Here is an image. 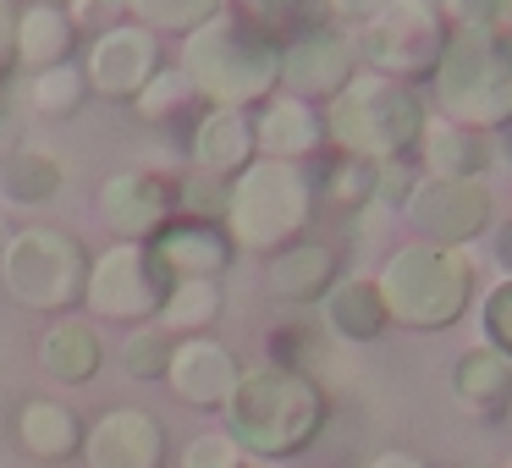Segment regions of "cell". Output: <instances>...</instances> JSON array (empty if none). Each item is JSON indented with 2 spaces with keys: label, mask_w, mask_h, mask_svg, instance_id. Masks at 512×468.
<instances>
[{
  "label": "cell",
  "mask_w": 512,
  "mask_h": 468,
  "mask_svg": "<svg viewBox=\"0 0 512 468\" xmlns=\"http://www.w3.org/2000/svg\"><path fill=\"white\" fill-rule=\"evenodd\" d=\"M226 435L254 457H292L320 435L325 424V397L303 369L265 364L243 369L232 402H226Z\"/></svg>",
  "instance_id": "obj_1"
},
{
  "label": "cell",
  "mask_w": 512,
  "mask_h": 468,
  "mask_svg": "<svg viewBox=\"0 0 512 468\" xmlns=\"http://www.w3.org/2000/svg\"><path fill=\"white\" fill-rule=\"evenodd\" d=\"M182 72H188L193 94L210 105H254L281 83V45L237 12H215L204 28L182 39Z\"/></svg>",
  "instance_id": "obj_2"
},
{
  "label": "cell",
  "mask_w": 512,
  "mask_h": 468,
  "mask_svg": "<svg viewBox=\"0 0 512 468\" xmlns=\"http://www.w3.org/2000/svg\"><path fill=\"white\" fill-rule=\"evenodd\" d=\"M309 215H314V182L298 171V160L254 155L232 177V193H226V237L237 248L276 254V248L298 243Z\"/></svg>",
  "instance_id": "obj_3"
},
{
  "label": "cell",
  "mask_w": 512,
  "mask_h": 468,
  "mask_svg": "<svg viewBox=\"0 0 512 468\" xmlns=\"http://www.w3.org/2000/svg\"><path fill=\"white\" fill-rule=\"evenodd\" d=\"M325 133L353 160H397L424 138V105L413 89L380 72H358L325 111Z\"/></svg>",
  "instance_id": "obj_4"
},
{
  "label": "cell",
  "mask_w": 512,
  "mask_h": 468,
  "mask_svg": "<svg viewBox=\"0 0 512 468\" xmlns=\"http://www.w3.org/2000/svg\"><path fill=\"white\" fill-rule=\"evenodd\" d=\"M435 94L441 111L463 127L512 122V39L457 28L435 61Z\"/></svg>",
  "instance_id": "obj_5"
},
{
  "label": "cell",
  "mask_w": 512,
  "mask_h": 468,
  "mask_svg": "<svg viewBox=\"0 0 512 468\" xmlns=\"http://www.w3.org/2000/svg\"><path fill=\"white\" fill-rule=\"evenodd\" d=\"M83 281H89V254L61 226H23L0 243V287L23 309H78Z\"/></svg>",
  "instance_id": "obj_6"
},
{
  "label": "cell",
  "mask_w": 512,
  "mask_h": 468,
  "mask_svg": "<svg viewBox=\"0 0 512 468\" xmlns=\"http://www.w3.org/2000/svg\"><path fill=\"white\" fill-rule=\"evenodd\" d=\"M375 287L386 298L391 320L413 325V331H446L468 309V265L452 248H435V243L397 248Z\"/></svg>",
  "instance_id": "obj_7"
},
{
  "label": "cell",
  "mask_w": 512,
  "mask_h": 468,
  "mask_svg": "<svg viewBox=\"0 0 512 468\" xmlns=\"http://www.w3.org/2000/svg\"><path fill=\"white\" fill-rule=\"evenodd\" d=\"M171 292V270L155 259L149 243H111L105 254L89 259V281H83V303L94 309V320H122L144 325L160 314Z\"/></svg>",
  "instance_id": "obj_8"
},
{
  "label": "cell",
  "mask_w": 512,
  "mask_h": 468,
  "mask_svg": "<svg viewBox=\"0 0 512 468\" xmlns=\"http://www.w3.org/2000/svg\"><path fill=\"white\" fill-rule=\"evenodd\" d=\"M353 50L380 78H413V72L435 67L446 50L441 12H435L430 0H391L375 23H364L353 34Z\"/></svg>",
  "instance_id": "obj_9"
},
{
  "label": "cell",
  "mask_w": 512,
  "mask_h": 468,
  "mask_svg": "<svg viewBox=\"0 0 512 468\" xmlns=\"http://www.w3.org/2000/svg\"><path fill=\"white\" fill-rule=\"evenodd\" d=\"M160 72V34H149L144 23H111L105 34H94L89 61H83V78H89L94 100H116L133 105L149 89V78Z\"/></svg>",
  "instance_id": "obj_10"
},
{
  "label": "cell",
  "mask_w": 512,
  "mask_h": 468,
  "mask_svg": "<svg viewBox=\"0 0 512 468\" xmlns=\"http://www.w3.org/2000/svg\"><path fill=\"white\" fill-rule=\"evenodd\" d=\"M408 221L419 226V237H424V243H435V248L474 243V237L490 226V188L479 177H430V182H413Z\"/></svg>",
  "instance_id": "obj_11"
},
{
  "label": "cell",
  "mask_w": 512,
  "mask_h": 468,
  "mask_svg": "<svg viewBox=\"0 0 512 468\" xmlns=\"http://www.w3.org/2000/svg\"><path fill=\"white\" fill-rule=\"evenodd\" d=\"M353 78H358V50L336 28H309V34L287 39V50H281V89H292V100H336Z\"/></svg>",
  "instance_id": "obj_12"
},
{
  "label": "cell",
  "mask_w": 512,
  "mask_h": 468,
  "mask_svg": "<svg viewBox=\"0 0 512 468\" xmlns=\"http://www.w3.org/2000/svg\"><path fill=\"white\" fill-rule=\"evenodd\" d=\"M171 210H177V188L144 166L116 171L100 188V215L111 221L116 243H155L171 226Z\"/></svg>",
  "instance_id": "obj_13"
},
{
  "label": "cell",
  "mask_w": 512,
  "mask_h": 468,
  "mask_svg": "<svg viewBox=\"0 0 512 468\" xmlns=\"http://www.w3.org/2000/svg\"><path fill=\"white\" fill-rule=\"evenodd\" d=\"M83 468H166V430L149 408H111L83 430Z\"/></svg>",
  "instance_id": "obj_14"
},
{
  "label": "cell",
  "mask_w": 512,
  "mask_h": 468,
  "mask_svg": "<svg viewBox=\"0 0 512 468\" xmlns=\"http://www.w3.org/2000/svg\"><path fill=\"white\" fill-rule=\"evenodd\" d=\"M237 380H243V369H237V358H232L226 342H215L210 331L204 336H177L166 386L177 391L188 408H226L232 391H237Z\"/></svg>",
  "instance_id": "obj_15"
},
{
  "label": "cell",
  "mask_w": 512,
  "mask_h": 468,
  "mask_svg": "<svg viewBox=\"0 0 512 468\" xmlns=\"http://www.w3.org/2000/svg\"><path fill=\"white\" fill-rule=\"evenodd\" d=\"M254 122L248 111L237 105H210L193 127V166L199 171H215V177H237V171L254 160Z\"/></svg>",
  "instance_id": "obj_16"
},
{
  "label": "cell",
  "mask_w": 512,
  "mask_h": 468,
  "mask_svg": "<svg viewBox=\"0 0 512 468\" xmlns=\"http://www.w3.org/2000/svg\"><path fill=\"white\" fill-rule=\"evenodd\" d=\"M452 397H457V408L474 413V419H501V413H512V358L496 353V347L463 353L452 369Z\"/></svg>",
  "instance_id": "obj_17"
},
{
  "label": "cell",
  "mask_w": 512,
  "mask_h": 468,
  "mask_svg": "<svg viewBox=\"0 0 512 468\" xmlns=\"http://www.w3.org/2000/svg\"><path fill=\"white\" fill-rule=\"evenodd\" d=\"M320 138H325V122L314 116L309 100H292V94L265 100V111L254 122V149L265 160H303L320 149Z\"/></svg>",
  "instance_id": "obj_18"
},
{
  "label": "cell",
  "mask_w": 512,
  "mask_h": 468,
  "mask_svg": "<svg viewBox=\"0 0 512 468\" xmlns=\"http://www.w3.org/2000/svg\"><path fill=\"white\" fill-rule=\"evenodd\" d=\"M155 259L171 270V281L221 276L226 259H232V237H226L215 221H182V226H166V232L155 237Z\"/></svg>",
  "instance_id": "obj_19"
},
{
  "label": "cell",
  "mask_w": 512,
  "mask_h": 468,
  "mask_svg": "<svg viewBox=\"0 0 512 468\" xmlns=\"http://www.w3.org/2000/svg\"><path fill=\"white\" fill-rule=\"evenodd\" d=\"M105 364V342L89 320H56L39 336V369L61 386H89Z\"/></svg>",
  "instance_id": "obj_20"
},
{
  "label": "cell",
  "mask_w": 512,
  "mask_h": 468,
  "mask_svg": "<svg viewBox=\"0 0 512 468\" xmlns=\"http://www.w3.org/2000/svg\"><path fill=\"white\" fill-rule=\"evenodd\" d=\"M17 441L39 463H67V457L83 452V419L56 397H34L17 413Z\"/></svg>",
  "instance_id": "obj_21"
},
{
  "label": "cell",
  "mask_w": 512,
  "mask_h": 468,
  "mask_svg": "<svg viewBox=\"0 0 512 468\" xmlns=\"http://www.w3.org/2000/svg\"><path fill=\"white\" fill-rule=\"evenodd\" d=\"M265 281L281 303H314L336 287V254L325 243H287L276 248Z\"/></svg>",
  "instance_id": "obj_22"
},
{
  "label": "cell",
  "mask_w": 512,
  "mask_h": 468,
  "mask_svg": "<svg viewBox=\"0 0 512 468\" xmlns=\"http://www.w3.org/2000/svg\"><path fill=\"white\" fill-rule=\"evenodd\" d=\"M72 45H78V28H72L67 6L34 0V6L17 12V67H28V72L61 67L72 56Z\"/></svg>",
  "instance_id": "obj_23"
},
{
  "label": "cell",
  "mask_w": 512,
  "mask_h": 468,
  "mask_svg": "<svg viewBox=\"0 0 512 468\" xmlns=\"http://www.w3.org/2000/svg\"><path fill=\"white\" fill-rule=\"evenodd\" d=\"M320 303H325V325H331V336H342V342H375V336L391 325L380 287H375V281H364V276L336 281Z\"/></svg>",
  "instance_id": "obj_24"
},
{
  "label": "cell",
  "mask_w": 512,
  "mask_h": 468,
  "mask_svg": "<svg viewBox=\"0 0 512 468\" xmlns=\"http://www.w3.org/2000/svg\"><path fill=\"white\" fill-rule=\"evenodd\" d=\"M61 193V160L45 149H17L6 166H0V199L12 210H45Z\"/></svg>",
  "instance_id": "obj_25"
},
{
  "label": "cell",
  "mask_w": 512,
  "mask_h": 468,
  "mask_svg": "<svg viewBox=\"0 0 512 468\" xmlns=\"http://www.w3.org/2000/svg\"><path fill=\"white\" fill-rule=\"evenodd\" d=\"M221 303L226 298H221V281L215 276H182V281H171V292H166L155 320L166 325L171 336H204L221 320Z\"/></svg>",
  "instance_id": "obj_26"
},
{
  "label": "cell",
  "mask_w": 512,
  "mask_h": 468,
  "mask_svg": "<svg viewBox=\"0 0 512 468\" xmlns=\"http://www.w3.org/2000/svg\"><path fill=\"white\" fill-rule=\"evenodd\" d=\"M424 166L430 177H479L485 166V144L468 127H446V122H424Z\"/></svg>",
  "instance_id": "obj_27"
},
{
  "label": "cell",
  "mask_w": 512,
  "mask_h": 468,
  "mask_svg": "<svg viewBox=\"0 0 512 468\" xmlns=\"http://www.w3.org/2000/svg\"><path fill=\"white\" fill-rule=\"evenodd\" d=\"M215 12H226V0H122L127 23H144L149 34H182L204 28Z\"/></svg>",
  "instance_id": "obj_28"
},
{
  "label": "cell",
  "mask_w": 512,
  "mask_h": 468,
  "mask_svg": "<svg viewBox=\"0 0 512 468\" xmlns=\"http://www.w3.org/2000/svg\"><path fill=\"white\" fill-rule=\"evenodd\" d=\"M83 100H89V78H83V67H72V61L45 67V72H34V78H28V105H34L39 116H50V122L78 116Z\"/></svg>",
  "instance_id": "obj_29"
},
{
  "label": "cell",
  "mask_w": 512,
  "mask_h": 468,
  "mask_svg": "<svg viewBox=\"0 0 512 468\" xmlns=\"http://www.w3.org/2000/svg\"><path fill=\"white\" fill-rule=\"evenodd\" d=\"M171 347H177V336H171L160 320H144V325H138V331L122 342V369H127L133 380H166Z\"/></svg>",
  "instance_id": "obj_30"
},
{
  "label": "cell",
  "mask_w": 512,
  "mask_h": 468,
  "mask_svg": "<svg viewBox=\"0 0 512 468\" xmlns=\"http://www.w3.org/2000/svg\"><path fill=\"white\" fill-rule=\"evenodd\" d=\"M226 193H232V177H215V171L182 177V188H177L182 221H226Z\"/></svg>",
  "instance_id": "obj_31"
},
{
  "label": "cell",
  "mask_w": 512,
  "mask_h": 468,
  "mask_svg": "<svg viewBox=\"0 0 512 468\" xmlns=\"http://www.w3.org/2000/svg\"><path fill=\"white\" fill-rule=\"evenodd\" d=\"M320 12H325V0H254V12H248V17H254L270 39H276V34L298 39V34H309V28H320V23H314Z\"/></svg>",
  "instance_id": "obj_32"
},
{
  "label": "cell",
  "mask_w": 512,
  "mask_h": 468,
  "mask_svg": "<svg viewBox=\"0 0 512 468\" xmlns=\"http://www.w3.org/2000/svg\"><path fill=\"white\" fill-rule=\"evenodd\" d=\"M193 100V83H188V72L182 67H160L155 78H149V89L138 94V116H144V122H166L171 111H177V105H188Z\"/></svg>",
  "instance_id": "obj_33"
},
{
  "label": "cell",
  "mask_w": 512,
  "mask_h": 468,
  "mask_svg": "<svg viewBox=\"0 0 512 468\" xmlns=\"http://www.w3.org/2000/svg\"><path fill=\"white\" fill-rule=\"evenodd\" d=\"M182 468H243V446H237L226 430H204V435L188 441Z\"/></svg>",
  "instance_id": "obj_34"
},
{
  "label": "cell",
  "mask_w": 512,
  "mask_h": 468,
  "mask_svg": "<svg viewBox=\"0 0 512 468\" xmlns=\"http://www.w3.org/2000/svg\"><path fill=\"white\" fill-rule=\"evenodd\" d=\"M457 28H479V34H512V0H452Z\"/></svg>",
  "instance_id": "obj_35"
},
{
  "label": "cell",
  "mask_w": 512,
  "mask_h": 468,
  "mask_svg": "<svg viewBox=\"0 0 512 468\" xmlns=\"http://www.w3.org/2000/svg\"><path fill=\"white\" fill-rule=\"evenodd\" d=\"M479 325H485L490 347L512 358V276H507V281H501V287L485 298V309H479Z\"/></svg>",
  "instance_id": "obj_36"
},
{
  "label": "cell",
  "mask_w": 512,
  "mask_h": 468,
  "mask_svg": "<svg viewBox=\"0 0 512 468\" xmlns=\"http://www.w3.org/2000/svg\"><path fill=\"white\" fill-rule=\"evenodd\" d=\"M331 193L342 204L375 199V160H353V166H342V171H336V182H331Z\"/></svg>",
  "instance_id": "obj_37"
},
{
  "label": "cell",
  "mask_w": 512,
  "mask_h": 468,
  "mask_svg": "<svg viewBox=\"0 0 512 468\" xmlns=\"http://www.w3.org/2000/svg\"><path fill=\"white\" fill-rule=\"evenodd\" d=\"M67 17H72V28H89V34H105L111 23H122V0H72L67 6Z\"/></svg>",
  "instance_id": "obj_38"
},
{
  "label": "cell",
  "mask_w": 512,
  "mask_h": 468,
  "mask_svg": "<svg viewBox=\"0 0 512 468\" xmlns=\"http://www.w3.org/2000/svg\"><path fill=\"white\" fill-rule=\"evenodd\" d=\"M386 6H391V0H325V12L342 17V23H353V28L375 23V17L386 12Z\"/></svg>",
  "instance_id": "obj_39"
},
{
  "label": "cell",
  "mask_w": 512,
  "mask_h": 468,
  "mask_svg": "<svg viewBox=\"0 0 512 468\" xmlns=\"http://www.w3.org/2000/svg\"><path fill=\"white\" fill-rule=\"evenodd\" d=\"M17 67V6L0 0V78Z\"/></svg>",
  "instance_id": "obj_40"
},
{
  "label": "cell",
  "mask_w": 512,
  "mask_h": 468,
  "mask_svg": "<svg viewBox=\"0 0 512 468\" xmlns=\"http://www.w3.org/2000/svg\"><path fill=\"white\" fill-rule=\"evenodd\" d=\"M369 468H424V463H419V457H413V452H380V457H375V463H369Z\"/></svg>",
  "instance_id": "obj_41"
},
{
  "label": "cell",
  "mask_w": 512,
  "mask_h": 468,
  "mask_svg": "<svg viewBox=\"0 0 512 468\" xmlns=\"http://www.w3.org/2000/svg\"><path fill=\"white\" fill-rule=\"evenodd\" d=\"M496 254H501V265H507V270H512V221H507V226H501V237H496Z\"/></svg>",
  "instance_id": "obj_42"
},
{
  "label": "cell",
  "mask_w": 512,
  "mask_h": 468,
  "mask_svg": "<svg viewBox=\"0 0 512 468\" xmlns=\"http://www.w3.org/2000/svg\"><path fill=\"white\" fill-rule=\"evenodd\" d=\"M45 6H72V0H45Z\"/></svg>",
  "instance_id": "obj_43"
},
{
  "label": "cell",
  "mask_w": 512,
  "mask_h": 468,
  "mask_svg": "<svg viewBox=\"0 0 512 468\" xmlns=\"http://www.w3.org/2000/svg\"><path fill=\"white\" fill-rule=\"evenodd\" d=\"M507 468H512V457H507Z\"/></svg>",
  "instance_id": "obj_44"
},
{
  "label": "cell",
  "mask_w": 512,
  "mask_h": 468,
  "mask_svg": "<svg viewBox=\"0 0 512 468\" xmlns=\"http://www.w3.org/2000/svg\"><path fill=\"white\" fill-rule=\"evenodd\" d=\"M430 6H435V0H430Z\"/></svg>",
  "instance_id": "obj_45"
},
{
  "label": "cell",
  "mask_w": 512,
  "mask_h": 468,
  "mask_svg": "<svg viewBox=\"0 0 512 468\" xmlns=\"http://www.w3.org/2000/svg\"><path fill=\"white\" fill-rule=\"evenodd\" d=\"M243 468H248V463H243Z\"/></svg>",
  "instance_id": "obj_46"
}]
</instances>
